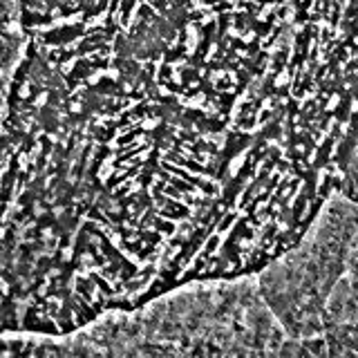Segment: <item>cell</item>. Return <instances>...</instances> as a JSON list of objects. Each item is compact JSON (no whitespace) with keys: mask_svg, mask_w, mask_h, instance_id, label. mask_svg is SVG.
<instances>
[{"mask_svg":"<svg viewBox=\"0 0 358 358\" xmlns=\"http://www.w3.org/2000/svg\"><path fill=\"white\" fill-rule=\"evenodd\" d=\"M206 155H208V170H211V152H206ZM213 181H215V179H213ZM217 195H219V186L215 184V190H213V195H211L208 199H217Z\"/></svg>","mask_w":358,"mask_h":358,"instance_id":"1","label":"cell"}]
</instances>
